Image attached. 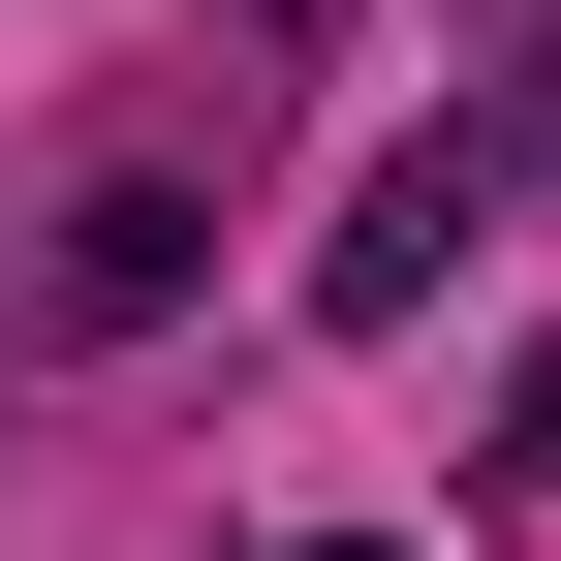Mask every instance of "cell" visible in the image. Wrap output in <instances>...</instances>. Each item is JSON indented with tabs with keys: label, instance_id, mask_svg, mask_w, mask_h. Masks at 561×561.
Instances as JSON below:
<instances>
[{
	"label": "cell",
	"instance_id": "cell-1",
	"mask_svg": "<svg viewBox=\"0 0 561 561\" xmlns=\"http://www.w3.org/2000/svg\"><path fill=\"white\" fill-rule=\"evenodd\" d=\"M468 219H500V157H468V125H405V157H375V187L312 219V312H343V343H405V312H437V250H468Z\"/></svg>",
	"mask_w": 561,
	"mask_h": 561
},
{
	"label": "cell",
	"instance_id": "cell-2",
	"mask_svg": "<svg viewBox=\"0 0 561 561\" xmlns=\"http://www.w3.org/2000/svg\"><path fill=\"white\" fill-rule=\"evenodd\" d=\"M187 250H219V219H187L157 157H94V187H62V280H32V312H187Z\"/></svg>",
	"mask_w": 561,
	"mask_h": 561
},
{
	"label": "cell",
	"instance_id": "cell-3",
	"mask_svg": "<svg viewBox=\"0 0 561 561\" xmlns=\"http://www.w3.org/2000/svg\"><path fill=\"white\" fill-rule=\"evenodd\" d=\"M468 157H500V219L561 187V0H500V62H468Z\"/></svg>",
	"mask_w": 561,
	"mask_h": 561
},
{
	"label": "cell",
	"instance_id": "cell-4",
	"mask_svg": "<svg viewBox=\"0 0 561 561\" xmlns=\"http://www.w3.org/2000/svg\"><path fill=\"white\" fill-rule=\"evenodd\" d=\"M500 500H561V343H530V375H500Z\"/></svg>",
	"mask_w": 561,
	"mask_h": 561
},
{
	"label": "cell",
	"instance_id": "cell-5",
	"mask_svg": "<svg viewBox=\"0 0 561 561\" xmlns=\"http://www.w3.org/2000/svg\"><path fill=\"white\" fill-rule=\"evenodd\" d=\"M312 561H405V530H312Z\"/></svg>",
	"mask_w": 561,
	"mask_h": 561
}]
</instances>
